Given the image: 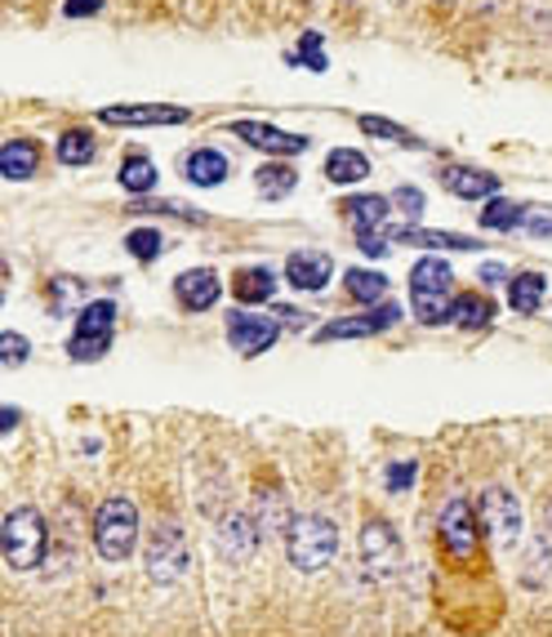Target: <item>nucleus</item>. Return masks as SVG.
Wrapping results in <instances>:
<instances>
[{"label": "nucleus", "instance_id": "nucleus-1", "mask_svg": "<svg viewBox=\"0 0 552 637\" xmlns=\"http://www.w3.org/2000/svg\"><path fill=\"white\" fill-rule=\"evenodd\" d=\"M410 303H415V316L423 326H446L450 322V303H454V272L446 259L428 254L415 263L410 272Z\"/></svg>", "mask_w": 552, "mask_h": 637}, {"label": "nucleus", "instance_id": "nucleus-2", "mask_svg": "<svg viewBox=\"0 0 552 637\" xmlns=\"http://www.w3.org/2000/svg\"><path fill=\"white\" fill-rule=\"evenodd\" d=\"M286 553H290V562H295L304 575L326 570V566L335 562V553H339V530H335V522H330V517H317V513L295 517V522L286 526Z\"/></svg>", "mask_w": 552, "mask_h": 637}, {"label": "nucleus", "instance_id": "nucleus-3", "mask_svg": "<svg viewBox=\"0 0 552 637\" xmlns=\"http://www.w3.org/2000/svg\"><path fill=\"white\" fill-rule=\"evenodd\" d=\"M45 544H50V530H45V517L37 508H14L0 526V548H6V562L14 570H37L45 562Z\"/></svg>", "mask_w": 552, "mask_h": 637}, {"label": "nucleus", "instance_id": "nucleus-4", "mask_svg": "<svg viewBox=\"0 0 552 637\" xmlns=\"http://www.w3.org/2000/svg\"><path fill=\"white\" fill-rule=\"evenodd\" d=\"M134 544H139V508L130 499H121V495L103 499L99 513H94V548H99V557L125 562L134 553Z\"/></svg>", "mask_w": 552, "mask_h": 637}, {"label": "nucleus", "instance_id": "nucleus-5", "mask_svg": "<svg viewBox=\"0 0 552 637\" xmlns=\"http://www.w3.org/2000/svg\"><path fill=\"white\" fill-rule=\"evenodd\" d=\"M112 335H116V303L112 299H90L76 312V326H72V340H68V357L72 362H99L112 348Z\"/></svg>", "mask_w": 552, "mask_h": 637}, {"label": "nucleus", "instance_id": "nucleus-6", "mask_svg": "<svg viewBox=\"0 0 552 637\" xmlns=\"http://www.w3.org/2000/svg\"><path fill=\"white\" fill-rule=\"evenodd\" d=\"M232 134L241 139V143H249V148H258V152H267V156H276V161H286V156H299V152H308V134H290V130H282V125H272V121H232Z\"/></svg>", "mask_w": 552, "mask_h": 637}, {"label": "nucleus", "instance_id": "nucleus-7", "mask_svg": "<svg viewBox=\"0 0 552 637\" xmlns=\"http://www.w3.org/2000/svg\"><path fill=\"white\" fill-rule=\"evenodd\" d=\"M477 513H481V530H490V539L499 548H512L521 539V504H517L512 491H503V486L485 491Z\"/></svg>", "mask_w": 552, "mask_h": 637}, {"label": "nucleus", "instance_id": "nucleus-8", "mask_svg": "<svg viewBox=\"0 0 552 637\" xmlns=\"http://www.w3.org/2000/svg\"><path fill=\"white\" fill-rule=\"evenodd\" d=\"M397 322H401V307H397L392 299H384V303L366 307L361 316H344V322L321 326L317 340H326V344H335V340H370V335H384V331L397 326Z\"/></svg>", "mask_w": 552, "mask_h": 637}, {"label": "nucleus", "instance_id": "nucleus-9", "mask_svg": "<svg viewBox=\"0 0 552 637\" xmlns=\"http://www.w3.org/2000/svg\"><path fill=\"white\" fill-rule=\"evenodd\" d=\"M276 335H282V326L272 322V316H258V312H227V344L241 353V357H258L276 344Z\"/></svg>", "mask_w": 552, "mask_h": 637}, {"label": "nucleus", "instance_id": "nucleus-10", "mask_svg": "<svg viewBox=\"0 0 552 637\" xmlns=\"http://www.w3.org/2000/svg\"><path fill=\"white\" fill-rule=\"evenodd\" d=\"M477 530L481 526H477V513L468 508V499H450L446 513H441V544H446V553L454 562L477 553Z\"/></svg>", "mask_w": 552, "mask_h": 637}, {"label": "nucleus", "instance_id": "nucleus-11", "mask_svg": "<svg viewBox=\"0 0 552 637\" xmlns=\"http://www.w3.org/2000/svg\"><path fill=\"white\" fill-rule=\"evenodd\" d=\"M223 294V276L214 267H187L174 276V299L183 312H209Z\"/></svg>", "mask_w": 552, "mask_h": 637}, {"label": "nucleus", "instance_id": "nucleus-12", "mask_svg": "<svg viewBox=\"0 0 552 637\" xmlns=\"http://www.w3.org/2000/svg\"><path fill=\"white\" fill-rule=\"evenodd\" d=\"M361 557H366V566H370L375 579L397 575V566H401V539H397V530L388 522H370L366 535H361Z\"/></svg>", "mask_w": 552, "mask_h": 637}, {"label": "nucleus", "instance_id": "nucleus-13", "mask_svg": "<svg viewBox=\"0 0 552 637\" xmlns=\"http://www.w3.org/2000/svg\"><path fill=\"white\" fill-rule=\"evenodd\" d=\"M192 112L178 103H121V108H103L99 121L103 125H183Z\"/></svg>", "mask_w": 552, "mask_h": 637}, {"label": "nucleus", "instance_id": "nucleus-14", "mask_svg": "<svg viewBox=\"0 0 552 637\" xmlns=\"http://www.w3.org/2000/svg\"><path fill=\"white\" fill-rule=\"evenodd\" d=\"M339 210H344L348 223L357 228V241L384 236V232L392 228V201H388V196H348V201H339Z\"/></svg>", "mask_w": 552, "mask_h": 637}, {"label": "nucleus", "instance_id": "nucleus-15", "mask_svg": "<svg viewBox=\"0 0 552 637\" xmlns=\"http://www.w3.org/2000/svg\"><path fill=\"white\" fill-rule=\"evenodd\" d=\"M330 276H335V259H330L326 250H295V254L286 259V281H290L295 290L317 294V290L330 285Z\"/></svg>", "mask_w": 552, "mask_h": 637}, {"label": "nucleus", "instance_id": "nucleus-16", "mask_svg": "<svg viewBox=\"0 0 552 637\" xmlns=\"http://www.w3.org/2000/svg\"><path fill=\"white\" fill-rule=\"evenodd\" d=\"M147 562H152V575H156L161 584L178 579V575H183V566H187V553H183V535H178L174 526H161V530H152V544H147Z\"/></svg>", "mask_w": 552, "mask_h": 637}, {"label": "nucleus", "instance_id": "nucleus-17", "mask_svg": "<svg viewBox=\"0 0 552 637\" xmlns=\"http://www.w3.org/2000/svg\"><path fill=\"white\" fill-rule=\"evenodd\" d=\"M441 183H446V192H454L463 201H490V196H499V174H485L477 165H446Z\"/></svg>", "mask_w": 552, "mask_h": 637}, {"label": "nucleus", "instance_id": "nucleus-18", "mask_svg": "<svg viewBox=\"0 0 552 637\" xmlns=\"http://www.w3.org/2000/svg\"><path fill=\"white\" fill-rule=\"evenodd\" d=\"M388 245H428V250H477L481 241L477 236H463V232H437V228H388L384 232Z\"/></svg>", "mask_w": 552, "mask_h": 637}, {"label": "nucleus", "instance_id": "nucleus-19", "mask_svg": "<svg viewBox=\"0 0 552 637\" xmlns=\"http://www.w3.org/2000/svg\"><path fill=\"white\" fill-rule=\"evenodd\" d=\"M0 174H6L10 183H28L41 174V148L32 139H10L6 148H0Z\"/></svg>", "mask_w": 552, "mask_h": 637}, {"label": "nucleus", "instance_id": "nucleus-20", "mask_svg": "<svg viewBox=\"0 0 552 637\" xmlns=\"http://www.w3.org/2000/svg\"><path fill=\"white\" fill-rule=\"evenodd\" d=\"M227 156L218 152V148H196V152H187V161H183V179L192 183V188H218L223 179H227Z\"/></svg>", "mask_w": 552, "mask_h": 637}, {"label": "nucleus", "instance_id": "nucleus-21", "mask_svg": "<svg viewBox=\"0 0 552 637\" xmlns=\"http://www.w3.org/2000/svg\"><path fill=\"white\" fill-rule=\"evenodd\" d=\"M254 188L263 201H286L295 188H299V170L290 161H267L254 170Z\"/></svg>", "mask_w": 552, "mask_h": 637}, {"label": "nucleus", "instance_id": "nucleus-22", "mask_svg": "<svg viewBox=\"0 0 552 637\" xmlns=\"http://www.w3.org/2000/svg\"><path fill=\"white\" fill-rule=\"evenodd\" d=\"M330 183H339V188H348V183H361L366 174H370V156L366 152H357V148H335L330 156H326V170H321Z\"/></svg>", "mask_w": 552, "mask_h": 637}, {"label": "nucleus", "instance_id": "nucleus-23", "mask_svg": "<svg viewBox=\"0 0 552 637\" xmlns=\"http://www.w3.org/2000/svg\"><path fill=\"white\" fill-rule=\"evenodd\" d=\"M543 299H548V281H543L539 272H521V276L508 281V307H512V312L534 316V312L543 307Z\"/></svg>", "mask_w": 552, "mask_h": 637}, {"label": "nucleus", "instance_id": "nucleus-24", "mask_svg": "<svg viewBox=\"0 0 552 637\" xmlns=\"http://www.w3.org/2000/svg\"><path fill=\"white\" fill-rule=\"evenodd\" d=\"M232 294L241 299V303H267L272 294H276V272L272 267H241L236 276H232Z\"/></svg>", "mask_w": 552, "mask_h": 637}, {"label": "nucleus", "instance_id": "nucleus-25", "mask_svg": "<svg viewBox=\"0 0 552 637\" xmlns=\"http://www.w3.org/2000/svg\"><path fill=\"white\" fill-rule=\"evenodd\" d=\"M490 316H494V303L485 299V294H454V303H450V322H459V326H468V331H477V326H490Z\"/></svg>", "mask_w": 552, "mask_h": 637}, {"label": "nucleus", "instance_id": "nucleus-26", "mask_svg": "<svg viewBox=\"0 0 552 637\" xmlns=\"http://www.w3.org/2000/svg\"><path fill=\"white\" fill-rule=\"evenodd\" d=\"M348 294H352L357 303L375 307V303L388 299V276L375 272V267H352V272H348Z\"/></svg>", "mask_w": 552, "mask_h": 637}, {"label": "nucleus", "instance_id": "nucleus-27", "mask_svg": "<svg viewBox=\"0 0 552 637\" xmlns=\"http://www.w3.org/2000/svg\"><path fill=\"white\" fill-rule=\"evenodd\" d=\"M116 179H121L125 192L147 196V192L156 188V165H152V156H139V152H134V156L121 161V174H116Z\"/></svg>", "mask_w": 552, "mask_h": 637}, {"label": "nucleus", "instance_id": "nucleus-28", "mask_svg": "<svg viewBox=\"0 0 552 637\" xmlns=\"http://www.w3.org/2000/svg\"><path fill=\"white\" fill-rule=\"evenodd\" d=\"M521 219H525V205L503 201V196H490L485 210H481V228L485 232H512V228H521Z\"/></svg>", "mask_w": 552, "mask_h": 637}, {"label": "nucleus", "instance_id": "nucleus-29", "mask_svg": "<svg viewBox=\"0 0 552 637\" xmlns=\"http://www.w3.org/2000/svg\"><path fill=\"white\" fill-rule=\"evenodd\" d=\"M286 63H290V68H308V72H326V68H330V59H326V41H321V32H304V37H299V46L286 54Z\"/></svg>", "mask_w": 552, "mask_h": 637}, {"label": "nucleus", "instance_id": "nucleus-30", "mask_svg": "<svg viewBox=\"0 0 552 637\" xmlns=\"http://www.w3.org/2000/svg\"><path fill=\"white\" fill-rule=\"evenodd\" d=\"M54 152H59V161H63V165H90V161H94V152H99V143H94V134H90V130H81V125H76V130H68V134L59 139V148H54Z\"/></svg>", "mask_w": 552, "mask_h": 637}, {"label": "nucleus", "instance_id": "nucleus-31", "mask_svg": "<svg viewBox=\"0 0 552 637\" xmlns=\"http://www.w3.org/2000/svg\"><path fill=\"white\" fill-rule=\"evenodd\" d=\"M361 134H370V139H384V143H397V148H410V152H419V148H423V139H415L406 125H397V121H384V117H361Z\"/></svg>", "mask_w": 552, "mask_h": 637}, {"label": "nucleus", "instance_id": "nucleus-32", "mask_svg": "<svg viewBox=\"0 0 552 637\" xmlns=\"http://www.w3.org/2000/svg\"><path fill=\"white\" fill-rule=\"evenodd\" d=\"M125 250H130L139 263H156V259L165 254V236H161L156 228H134V232L125 236Z\"/></svg>", "mask_w": 552, "mask_h": 637}, {"label": "nucleus", "instance_id": "nucleus-33", "mask_svg": "<svg viewBox=\"0 0 552 637\" xmlns=\"http://www.w3.org/2000/svg\"><path fill=\"white\" fill-rule=\"evenodd\" d=\"M28 353H32V344L23 335H0V366L6 371H19L28 362Z\"/></svg>", "mask_w": 552, "mask_h": 637}, {"label": "nucleus", "instance_id": "nucleus-34", "mask_svg": "<svg viewBox=\"0 0 552 637\" xmlns=\"http://www.w3.org/2000/svg\"><path fill=\"white\" fill-rule=\"evenodd\" d=\"M423 205H428V201H423V192H419V188H397V192H392V210H401L410 223L423 214Z\"/></svg>", "mask_w": 552, "mask_h": 637}, {"label": "nucleus", "instance_id": "nucleus-35", "mask_svg": "<svg viewBox=\"0 0 552 637\" xmlns=\"http://www.w3.org/2000/svg\"><path fill=\"white\" fill-rule=\"evenodd\" d=\"M415 473H419V464H415V459H401V464H388L384 482H388V491L397 495V491H410V486H415Z\"/></svg>", "mask_w": 552, "mask_h": 637}, {"label": "nucleus", "instance_id": "nucleus-36", "mask_svg": "<svg viewBox=\"0 0 552 637\" xmlns=\"http://www.w3.org/2000/svg\"><path fill=\"white\" fill-rule=\"evenodd\" d=\"M81 294H85V281H76V276H59V281H54V299H50V307H54V312H63V307H68L72 299H81Z\"/></svg>", "mask_w": 552, "mask_h": 637}, {"label": "nucleus", "instance_id": "nucleus-37", "mask_svg": "<svg viewBox=\"0 0 552 637\" xmlns=\"http://www.w3.org/2000/svg\"><path fill=\"white\" fill-rule=\"evenodd\" d=\"M521 228H525L530 236H552V210H530V205H525Z\"/></svg>", "mask_w": 552, "mask_h": 637}, {"label": "nucleus", "instance_id": "nucleus-38", "mask_svg": "<svg viewBox=\"0 0 552 637\" xmlns=\"http://www.w3.org/2000/svg\"><path fill=\"white\" fill-rule=\"evenodd\" d=\"M103 10V0H63V14L68 19H94Z\"/></svg>", "mask_w": 552, "mask_h": 637}, {"label": "nucleus", "instance_id": "nucleus-39", "mask_svg": "<svg viewBox=\"0 0 552 637\" xmlns=\"http://www.w3.org/2000/svg\"><path fill=\"white\" fill-rule=\"evenodd\" d=\"M481 281H485V285H499V281H508V267L490 259V263H481Z\"/></svg>", "mask_w": 552, "mask_h": 637}, {"label": "nucleus", "instance_id": "nucleus-40", "mask_svg": "<svg viewBox=\"0 0 552 637\" xmlns=\"http://www.w3.org/2000/svg\"><path fill=\"white\" fill-rule=\"evenodd\" d=\"M19 419H23V415H19L14 406H0V433H10V428H14Z\"/></svg>", "mask_w": 552, "mask_h": 637}, {"label": "nucleus", "instance_id": "nucleus-41", "mask_svg": "<svg viewBox=\"0 0 552 637\" xmlns=\"http://www.w3.org/2000/svg\"><path fill=\"white\" fill-rule=\"evenodd\" d=\"M0 307H6V290H0Z\"/></svg>", "mask_w": 552, "mask_h": 637}, {"label": "nucleus", "instance_id": "nucleus-42", "mask_svg": "<svg viewBox=\"0 0 552 637\" xmlns=\"http://www.w3.org/2000/svg\"><path fill=\"white\" fill-rule=\"evenodd\" d=\"M548 526H552V513H548Z\"/></svg>", "mask_w": 552, "mask_h": 637}, {"label": "nucleus", "instance_id": "nucleus-43", "mask_svg": "<svg viewBox=\"0 0 552 637\" xmlns=\"http://www.w3.org/2000/svg\"><path fill=\"white\" fill-rule=\"evenodd\" d=\"M441 6H450V0H441Z\"/></svg>", "mask_w": 552, "mask_h": 637}]
</instances>
